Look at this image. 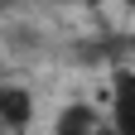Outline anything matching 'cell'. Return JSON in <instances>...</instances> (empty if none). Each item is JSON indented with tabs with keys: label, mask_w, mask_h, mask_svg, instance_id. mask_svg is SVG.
<instances>
[{
	"label": "cell",
	"mask_w": 135,
	"mask_h": 135,
	"mask_svg": "<svg viewBox=\"0 0 135 135\" xmlns=\"http://www.w3.org/2000/svg\"><path fill=\"white\" fill-rule=\"evenodd\" d=\"M29 116H34V97L20 87V82H5V87H0V121L10 130H24Z\"/></svg>",
	"instance_id": "3"
},
{
	"label": "cell",
	"mask_w": 135,
	"mask_h": 135,
	"mask_svg": "<svg viewBox=\"0 0 135 135\" xmlns=\"http://www.w3.org/2000/svg\"><path fill=\"white\" fill-rule=\"evenodd\" d=\"M130 68H135V44H130Z\"/></svg>",
	"instance_id": "5"
},
{
	"label": "cell",
	"mask_w": 135,
	"mask_h": 135,
	"mask_svg": "<svg viewBox=\"0 0 135 135\" xmlns=\"http://www.w3.org/2000/svg\"><path fill=\"white\" fill-rule=\"evenodd\" d=\"M97 135H116V126H111V121H101V130H97Z\"/></svg>",
	"instance_id": "4"
},
{
	"label": "cell",
	"mask_w": 135,
	"mask_h": 135,
	"mask_svg": "<svg viewBox=\"0 0 135 135\" xmlns=\"http://www.w3.org/2000/svg\"><path fill=\"white\" fill-rule=\"evenodd\" d=\"M101 121H106V116H101L92 101H68V106L53 116V135H97Z\"/></svg>",
	"instance_id": "2"
},
{
	"label": "cell",
	"mask_w": 135,
	"mask_h": 135,
	"mask_svg": "<svg viewBox=\"0 0 135 135\" xmlns=\"http://www.w3.org/2000/svg\"><path fill=\"white\" fill-rule=\"evenodd\" d=\"M106 121L116 126V135H135V68L116 73V82H111V106H106Z\"/></svg>",
	"instance_id": "1"
}]
</instances>
